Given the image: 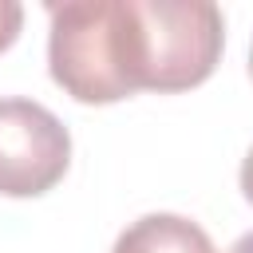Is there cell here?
Masks as SVG:
<instances>
[{"label": "cell", "mask_w": 253, "mask_h": 253, "mask_svg": "<svg viewBox=\"0 0 253 253\" xmlns=\"http://www.w3.org/2000/svg\"><path fill=\"white\" fill-rule=\"evenodd\" d=\"M20 28H24V8L16 0H0V51H8L16 43Z\"/></svg>", "instance_id": "cell-5"}, {"label": "cell", "mask_w": 253, "mask_h": 253, "mask_svg": "<svg viewBox=\"0 0 253 253\" xmlns=\"http://www.w3.org/2000/svg\"><path fill=\"white\" fill-rule=\"evenodd\" d=\"M111 253H217L202 225L178 213H146L119 233Z\"/></svg>", "instance_id": "cell-4"}, {"label": "cell", "mask_w": 253, "mask_h": 253, "mask_svg": "<svg viewBox=\"0 0 253 253\" xmlns=\"http://www.w3.org/2000/svg\"><path fill=\"white\" fill-rule=\"evenodd\" d=\"M138 91H190L221 59L225 20L210 0H130Z\"/></svg>", "instance_id": "cell-2"}, {"label": "cell", "mask_w": 253, "mask_h": 253, "mask_svg": "<svg viewBox=\"0 0 253 253\" xmlns=\"http://www.w3.org/2000/svg\"><path fill=\"white\" fill-rule=\"evenodd\" d=\"M241 194H245V202L253 206V150H249L245 162H241Z\"/></svg>", "instance_id": "cell-6"}, {"label": "cell", "mask_w": 253, "mask_h": 253, "mask_svg": "<svg viewBox=\"0 0 253 253\" xmlns=\"http://www.w3.org/2000/svg\"><path fill=\"white\" fill-rule=\"evenodd\" d=\"M47 16V67L71 99L119 103L138 91L130 0H67Z\"/></svg>", "instance_id": "cell-1"}, {"label": "cell", "mask_w": 253, "mask_h": 253, "mask_svg": "<svg viewBox=\"0 0 253 253\" xmlns=\"http://www.w3.org/2000/svg\"><path fill=\"white\" fill-rule=\"evenodd\" d=\"M225 253H253V233H245V237H237Z\"/></svg>", "instance_id": "cell-7"}, {"label": "cell", "mask_w": 253, "mask_h": 253, "mask_svg": "<svg viewBox=\"0 0 253 253\" xmlns=\"http://www.w3.org/2000/svg\"><path fill=\"white\" fill-rule=\"evenodd\" d=\"M249 75H253V43H249Z\"/></svg>", "instance_id": "cell-8"}, {"label": "cell", "mask_w": 253, "mask_h": 253, "mask_svg": "<svg viewBox=\"0 0 253 253\" xmlns=\"http://www.w3.org/2000/svg\"><path fill=\"white\" fill-rule=\"evenodd\" d=\"M71 162L67 126L36 99H0V194H47Z\"/></svg>", "instance_id": "cell-3"}]
</instances>
